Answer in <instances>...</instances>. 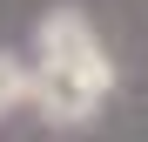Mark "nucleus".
Masks as SVG:
<instances>
[{
  "label": "nucleus",
  "instance_id": "1",
  "mask_svg": "<svg viewBox=\"0 0 148 142\" xmlns=\"http://www.w3.org/2000/svg\"><path fill=\"white\" fill-rule=\"evenodd\" d=\"M108 81H114V68L101 61V47H94L88 61H47L40 81H34V95H40V108L54 115V122H81V115H94V102L108 95Z\"/></svg>",
  "mask_w": 148,
  "mask_h": 142
},
{
  "label": "nucleus",
  "instance_id": "2",
  "mask_svg": "<svg viewBox=\"0 0 148 142\" xmlns=\"http://www.w3.org/2000/svg\"><path fill=\"white\" fill-rule=\"evenodd\" d=\"M94 47H101V41H94V27H88L81 14L61 7V14L40 20V61H88Z\"/></svg>",
  "mask_w": 148,
  "mask_h": 142
},
{
  "label": "nucleus",
  "instance_id": "3",
  "mask_svg": "<svg viewBox=\"0 0 148 142\" xmlns=\"http://www.w3.org/2000/svg\"><path fill=\"white\" fill-rule=\"evenodd\" d=\"M27 88H34V81L20 75V61H14V54H0V115H7V108H14Z\"/></svg>",
  "mask_w": 148,
  "mask_h": 142
}]
</instances>
